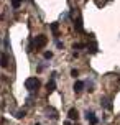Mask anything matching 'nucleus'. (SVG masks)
<instances>
[{
  "label": "nucleus",
  "instance_id": "obj_1",
  "mask_svg": "<svg viewBox=\"0 0 120 125\" xmlns=\"http://www.w3.org/2000/svg\"><path fill=\"white\" fill-rule=\"evenodd\" d=\"M25 87L30 91V92H33V91H36V89L40 87V81L36 79V77H28L25 81Z\"/></svg>",
  "mask_w": 120,
  "mask_h": 125
},
{
  "label": "nucleus",
  "instance_id": "obj_2",
  "mask_svg": "<svg viewBox=\"0 0 120 125\" xmlns=\"http://www.w3.org/2000/svg\"><path fill=\"white\" fill-rule=\"evenodd\" d=\"M33 43H35L36 48H44L46 43H48V38L44 36V35H38V36L35 38V41H33Z\"/></svg>",
  "mask_w": 120,
  "mask_h": 125
},
{
  "label": "nucleus",
  "instance_id": "obj_3",
  "mask_svg": "<svg viewBox=\"0 0 120 125\" xmlns=\"http://www.w3.org/2000/svg\"><path fill=\"white\" fill-rule=\"evenodd\" d=\"M86 119H87V122H90V125H95L99 120H97V117H95L92 112H87L86 114Z\"/></svg>",
  "mask_w": 120,
  "mask_h": 125
},
{
  "label": "nucleus",
  "instance_id": "obj_4",
  "mask_svg": "<svg viewBox=\"0 0 120 125\" xmlns=\"http://www.w3.org/2000/svg\"><path fill=\"white\" fill-rule=\"evenodd\" d=\"M46 114H48V115H46L48 119H50V117H51L53 120H54V119H58V112L54 110V109H53V107H50V109H46Z\"/></svg>",
  "mask_w": 120,
  "mask_h": 125
},
{
  "label": "nucleus",
  "instance_id": "obj_5",
  "mask_svg": "<svg viewBox=\"0 0 120 125\" xmlns=\"http://www.w3.org/2000/svg\"><path fill=\"white\" fill-rule=\"evenodd\" d=\"M72 89H74V92L79 94L82 89H84V82H82V81H76V82H74V87H72Z\"/></svg>",
  "mask_w": 120,
  "mask_h": 125
},
{
  "label": "nucleus",
  "instance_id": "obj_6",
  "mask_svg": "<svg viewBox=\"0 0 120 125\" xmlns=\"http://www.w3.org/2000/svg\"><path fill=\"white\" fill-rule=\"evenodd\" d=\"M68 117H69L71 120H77V117H79V114H77L76 109H71L69 112H68Z\"/></svg>",
  "mask_w": 120,
  "mask_h": 125
},
{
  "label": "nucleus",
  "instance_id": "obj_7",
  "mask_svg": "<svg viewBox=\"0 0 120 125\" xmlns=\"http://www.w3.org/2000/svg\"><path fill=\"white\" fill-rule=\"evenodd\" d=\"M46 89H48L50 92H53V91L56 89V82H54V79H51V81L48 82V84H46Z\"/></svg>",
  "mask_w": 120,
  "mask_h": 125
},
{
  "label": "nucleus",
  "instance_id": "obj_8",
  "mask_svg": "<svg viewBox=\"0 0 120 125\" xmlns=\"http://www.w3.org/2000/svg\"><path fill=\"white\" fill-rule=\"evenodd\" d=\"M0 66L2 68H7L8 66V58H7V54H3V56L0 58Z\"/></svg>",
  "mask_w": 120,
  "mask_h": 125
},
{
  "label": "nucleus",
  "instance_id": "obj_9",
  "mask_svg": "<svg viewBox=\"0 0 120 125\" xmlns=\"http://www.w3.org/2000/svg\"><path fill=\"white\" fill-rule=\"evenodd\" d=\"M100 104H102L104 107H105V109H109V110L112 109V104H110V100H109V99H104V100H100Z\"/></svg>",
  "mask_w": 120,
  "mask_h": 125
},
{
  "label": "nucleus",
  "instance_id": "obj_10",
  "mask_svg": "<svg viewBox=\"0 0 120 125\" xmlns=\"http://www.w3.org/2000/svg\"><path fill=\"white\" fill-rule=\"evenodd\" d=\"M20 3H21V0H12V7L13 8H18Z\"/></svg>",
  "mask_w": 120,
  "mask_h": 125
},
{
  "label": "nucleus",
  "instance_id": "obj_11",
  "mask_svg": "<svg viewBox=\"0 0 120 125\" xmlns=\"http://www.w3.org/2000/svg\"><path fill=\"white\" fill-rule=\"evenodd\" d=\"M71 76H72V77L76 79L77 76H79V71H77V69H72V71H71Z\"/></svg>",
  "mask_w": 120,
  "mask_h": 125
},
{
  "label": "nucleus",
  "instance_id": "obj_12",
  "mask_svg": "<svg viewBox=\"0 0 120 125\" xmlns=\"http://www.w3.org/2000/svg\"><path fill=\"white\" fill-rule=\"evenodd\" d=\"M44 58H46V59H51V58H53V53H51V51H46V53H44Z\"/></svg>",
  "mask_w": 120,
  "mask_h": 125
},
{
  "label": "nucleus",
  "instance_id": "obj_13",
  "mask_svg": "<svg viewBox=\"0 0 120 125\" xmlns=\"http://www.w3.org/2000/svg\"><path fill=\"white\" fill-rule=\"evenodd\" d=\"M51 30L54 31V35H58V25H56V23H53V25H51Z\"/></svg>",
  "mask_w": 120,
  "mask_h": 125
},
{
  "label": "nucleus",
  "instance_id": "obj_14",
  "mask_svg": "<svg viewBox=\"0 0 120 125\" xmlns=\"http://www.w3.org/2000/svg\"><path fill=\"white\" fill-rule=\"evenodd\" d=\"M17 117H18V119H23V117H25V110H20V112L17 114Z\"/></svg>",
  "mask_w": 120,
  "mask_h": 125
},
{
  "label": "nucleus",
  "instance_id": "obj_15",
  "mask_svg": "<svg viewBox=\"0 0 120 125\" xmlns=\"http://www.w3.org/2000/svg\"><path fill=\"white\" fill-rule=\"evenodd\" d=\"M72 48H74V50H79V48H84V44L77 43V44H74V46H72Z\"/></svg>",
  "mask_w": 120,
  "mask_h": 125
},
{
  "label": "nucleus",
  "instance_id": "obj_16",
  "mask_svg": "<svg viewBox=\"0 0 120 125\" xmlns=\"http://www.w3.org/2000/svg\"><path fill=\"white\" fill-rule=\"evenodd\" d=\"M64 125H72V124H71V122H66V124H64Z\"/></svg>",
  "mask_w": 120,
  "mask_h": 125
},
{
  "label": "nucleus",
  "instance_id": "obj_17",
  "mask_svg": "<svg viewBox=\"0 0 120 125\" xmlns=\"http://www.w3.org/2000/svg\"><path fill=\"white\" fill-rule=\"evenodd\" d=\"M36 125H40V124H36Z\"/></svg>",
  "mask_w": 120,
  "mask_h": 125
}]
</instances>
